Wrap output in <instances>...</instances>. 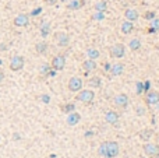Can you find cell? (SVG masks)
Masks as SVG:
<instances>
[{
	"instance_id": "obj_1",
	"label": "cell",
	"mask_w": 159,
	"mask_h": 158,
	"mask_svg": "<svg viewBox=\"0 0 159 158\" xmlns=\"http://www.w3.org/2000/svg\"><path fill=\"white\" fill-rule=\"evenodd\" d=\"M99 155L106 158H115L119 154V144L116 141H108V143H102L99 150H98Z\"/></svg>"
},
{
	"instance_id": "obj_2",
	"label": "cell",
	"mask_w": 159,
	"mask_h": 158,
	"mask_svg": "<svg viewBox=\"0 0 159 158\" xmlns=\"http://www.w3.org/2000/svg\"><path fill=\"white\" fill-rule=\"evenodd\" d=\"M95 98V92L92 90H83V91L78 92V95H77V101H81L84 104H89L92 102Z\"/></svg>"
},
{
	"instance_id": "obj_3",
	"label": "cell",
	"mask_w": 159,
	"mask_h": 158,
	"mask_svg": "<svg viewBox=\"0 0 159 158\" xmlns=\"http://www.w3.org/2000/svg\"><path fill=\"white\" fill-rule=\"evenodd\" d=\"M24 64H25V59L20 55L13 56L10 60V69L13 70V71H20V70L24 67Z\"/></svg>"
},
{
	"instance_id": "obj_4",
	"label": "cell",
	"mask_w": 159,
	"mask_h": 158,
	"mask_svg": "<svg viewBox=\"0 0 159 158\" xmlns=\"http://www.w3.org/2000/svg\"><path fill=\"white\" fill-rule=\"evenodd\" d=\"M144 153L148 155L149 158H159V146L158 144L147 143L144 144Z\"/></svg>"
},
{
	"instance_id": "obj_5",
	"label": "cell",
	"mask_w": 159,
	"mask_h": 158,
	"mask_svg": "<svg viewBox=\"0 0 159 158\" xmlns=\"http://www.w3.org/2000/svg\"><path fill=\"white\" fill-rule=\"evenodd\" d=\"M109 53H110V56L115 58V59H120V58H123L124 53H126V48H124L123 44H115L112 48H110Z\"/></svg>"
},
{
	"instance_id": "obj_6",
	"label": "cell",
	"mask_w": 159,
	"mask_h": 158,
	"mask_svg": "<svg viewBox=\"0 0 159 158\" xmlns=\"http://www.w3.org/2000/svg\"><path fill=\"white\" fill-rule=\"evenodd\" d=\"M69 90L71 92H78L83 90V80L80 77H71L69 81Z\"/></svg>"
},
{
	"instance_id": "obj_7",
	"label": "cell",
	"mask_w": 159,
	"mask_h": 158,
	"mask_svg": "<svg viewBox=\"0 0 159 158\" xmlns=\"http://www.w3.org/2000/svg\"><path fill=\"white\" fill-rule=\"evenodd\" d=\"M66 66V58L63 55H57L52 59V69L53 70H63Z\"/></svg>"
},
{
	"instance_id": "obj_8",
	"label": "cell",
	"mask_w": 159,
	"mask_h": 158,
	"mask_svg": "<svg viewBox=\"0 0 159 158\" xmlns=\"http://www.w3.org/2000/svg\"><path fill=\"white\" fill-rule=\"evenodd\" d=\"M13 22H14L15 27H27L29 24V15L24 14V13H22V14H18Z\"/></svg>"
},
{
	"instance_id": "obj_9",
	"label": "cell",
	"mask_w": 159,
	"mask_h": 158,
	"mask_svg": "<svg viewBox=\"0 0 159 158\" xmlns=\"http://www.w3.org/2000/svg\"><path fill=\"white\" fill-rule=\"evenodd\" d=\"M54 38H56V42H57L59 46H67L70 42L69 34H66V32H57L54 35Z\"/></svg>"
},
{
	"instance_id": "obj_10",
	"label": "cell",
	"mask_w": 159,
	"mask_h": 158,
	"mask_svg": "<svg viewBox=\"0 0 159 158\" xmlns=\"http://www.w3.org/2000/svg\"><path fill=\"white\" fill-rule=\"evenodd\" d=\"M113 102H115L116 107L126 108L127 105H128V97H127L126 94H119V95H116V97H115Z\"/></svg>"
},
{
	"instance_id": "obj_11",
	"label": "cell",
	"mask_w": 159,
	"mask_h": 158,
	"mask_svg": "<svg viewBox=\"0 0 159 158\" xmlns=\"http://www.w3.org/2000/svg\"><path fill=\"white\" fill-rule=\"evenodd\" d=\"M145 102L148 105H155L159 102V91H148L145 97Z\"/></svg>"
},
{
	"instance_id": "obj_12",
	"label": "cell",
	"mask_w": 159,
	"mask_h": 158,
	"mask_svg": "<svg viewBox=\"0 0 159 158\" xmlns=\"http://www.w3.org/2000/svg\"><path fill=\"white\" fill-rule=\"evenodd\" d=\"M105 119H106V122H108L109 125H116L117 120H119V114L115 112V110H109V112H106Z\"/></svg>"
},
{
	"instance_id": "obj_13",
	"label": "cell",
	"mask_w": 159,
	"mask_h": 158,
	"mask_svg": "<svg viewBox=\"0 0 159 158\" xmlns=\"http://www.w3.org/2000/svg\"><path fill=\"white\" fill-rule=\"evenodd\" d=\"M81 120V115L77 114V112H70V115L67 116V125L69 126H76L78 122Z\"/></svg>"
},
{
	"instance_id": "obj_14",
	"label": "cell",
	"mask_w": 159,
	"mask_h": 158,
	"mask_svg": "<svg viewBox=\"0 0 159 158\" xmlns=\"http://www.w3.org/2000/svg\"><path fill=\"white\" fill-rule=\"evenodd\" d=\"M124 17H126V20H128V21H137L138 17H140V14H138L137 10H134V8H127L126 11H124Z\"/></svg>"
},
{
	"instance_id": "obj_15",
	"label": "cell",
	"mask_w": 159,
	"mask_h": 158,
	"mask_svg": "<svg viewBox=\"0 0 159 158\" xmlns=\"http://www.w3.org/2000/svg\"><path fill=\"white\" fill-rule=\"evenodd\" d=\"M84 4H85V0H70V3L67 4V8L69 10H80L84 7Z\"/></svg>"
},
{
	"instance_id": "obj_16",
	"label": "cell",
	"mask_w": 159,
	"mask_h": 158,
	"mask_svg": "<svg viewBox=\"0 0 159 158\" xmlns=\"http://www.w3.org/2000/svg\"><path fill=\"white\" fill-rule=\"evenodd\" d=\"M110 74L112 76H120V74L124 71V64L123 63H117V64H113L112 67H110Z\"/></svg>"
},
{
	"instance_id": "obj_17",
	"label": "cell",
	"mask_w": 159,
	"mask_h": 158,
	"mask_svg": "<svg viewBox=\"0 0 159 158\" xmlns=\"http://www.w3.org/2000/svg\"><path fill=\"white\" fill-rule=\"evenodd\" d=\"M133 30H134V24H133V21H128V20H126V21L122 24V32L123 34H131L133 32Z\"/></svg>"
},
{
	"instance_id": "obj_18",
	"label": "cell",
	"mask_w": 159,
	"mask_h": 158,
	"mask_svg": "<svg viewBox=\"0 0 159 158\" xmlns=\"http://www.w3.org/2000/svg\"><path fill=\"white\" fill-rule=\"evenodd\" d=\"M83 69L85 70V71H91V70H95L96 69V62L92 59H88L85 60V62L83 63Z\"/></svg>"
},
{
	"instance_id": "obj_19",
	"label": "cell",
	"mask_w": 159,
	"mask_h": 158,
	"mask_svg": "<svg viewBox=\"0 0 159 158\" xmlns=\"http://www.w3.org/2000/svg\"><path fill=\"white\" fill-rule=\"evenodd\" d=\"M50 22H47V21H45L44 24H42V25H41V35H42V37L44 38H46L47 35H49V34H50Z\"/></svg>"
},
{
	"instance_id": "obj_20",
	"label": "cell",
	"mask_w": 159,
	"mask_h": 158,
	"mask_svg": "<svg viewBox=\"0 0 159 158\" xmlns=\"http://www.w3.org/2000/svg\"><path fill=\"white\" fill-rule=\"evenodd\" d=\"M152 134H154V132H152L151 129H144L142 132H140V139H141L142 141H148L152 137Z\"/></svg>"
},
{
	"instance_id": "obj_21",
	"label": "cell",
	"mask_w": 159,
	"mask_h": 158,
	"mask_svg": "<svg viewBox=\"0 0 159 158\" xmlns=\"http://www.w3.org/2000/svg\"><path fill=\"white\" fill-rule=\"evenodd\" d=\"M106 8H108V3L106 0H99L95 3V11H101V13H105Z\"/></svg>"
},
{
	"instance_id": "obj_22",
	"label": "cell",
	"mask_w": 159,
	"mask_h": 158,
	"mask_svg": "<svg viewBox=\"0 0 159 158\" xmlns=\"http://www.w3.org/2000/svg\"><path fill=\"white\" fill-rule=\"evenodd\" d=\"M128 48L131 51H138V49L141 48V41L137 39V38H134V39L130 41V44H128Z\"/></svg>"
},
{
	"instance_id": "obj_23",
	"label": "cell",
	"mask_w": 159,
	"mask_h": 158,
	"mask_svg": "<svg viewBox=\"0 0 159 158\" xmlns=\"http://www.w3.org/2000/svg\"><path fill=\"white\" fill-rule=\"evenodd\" d=\"M99 55H101V53H99V51H98V49L89 48V49L87 51V56L89 58V59H92V60L98 59V58H99Z\"/></svg>"
},
{
	"instance_id": "obj_24",
	"label": "cell",
	"mask_w": 159,
	"mask_h": 158,
	"mask_svg": "<svg viewBox=\"0 0 159 158\" xmlns=\"http://www.w3.org/2000/svg\"><path fill=\"white\" fill-rule=\"evenodd\" d=\"M35 51L38 52V53H45V52L47 51V44L46 42H38V44L35 45Z\"/></svg>"
},
{
	"instance_id": "obj_25",
	"label": "cell",
	"mask_w": 159,
	"mask_h": 158,
	"mask_svg": "<svg viewBox=\"0 0 159 158\" xmlns=\"http://www.w3.org/2000/svg\"><path fill=\"white\" fill-rule=\"evenodd\" d=\"M88 84H89V87H95V88H99L102 84V81L99 77H92L89 78V81H88Z\"/></svg>"
},
{
	"instance_id": "obj_26",
	"label": "cell",
	"mask_w": 159,
	"mask_h": 158,
	"mask_svg": "<svg viewBox=\"0 0 159 158\" xmlns=\"http://www.w3.org/2000/svg\"><path fill=\"white\" fill-rule=\"evenodd\" d=\"M74 109H76V105H74L73 102L66 104V105L62 107V112H64V114H70V112H73Z\"/></svg>"
},
{
	"instance_id": "obj_27",
	"label": "cell",
	"mask_w": 159,
	"mask_h": 158,
	"mask_svg": "<svg viewBox=\"0 0 159 158\" xmlns=\"http://www.w3.org/2000/svg\"><path fill=\"white\" fill-rule=\"evenodd\" d=\"M49 70H50V64H47V63H44V64H42V66L39 67V73H41V74H44V76H47Z\"/></svg>"
},
{
	"instance_id": "obj_28",
	"label": "cell",
	"mask_w": 159,
	"mask_h": 158,
	"mask_svg": "<svg viewBox=\"0 0 159 158\" xmlns=\"http://www.w3.org/2000/svg\"><path fill=\"white\" fill-rule=\"evenodd\" d=\"M155 11H147V13H145L144 14V18L145 20H148V21H151V20H154L155 18Z\"/></svg>"
},
{
	"instance_id": "obj_29",
	"label": "cell",
	"mask_w": 159,
	"mask_h": 158,
	"mask_svg": "<svg viewBox=\"0 0 159 158\" xmlns=\"http://www.w3.org/2000/svg\"><path fill=\"white\" fill-rule=\"evenodd\" d=\"M151 27L154 28L155 31H159V18H154V20H151Z\"/></svg>"
},
{
	"instance_id": "obj_30",
	"label": "cell",
	"mask_w": 159,
	"mask_h": 158,
	"mask_svg": "<svg viewBox=\"0 0 159 158\" xmlns=\"http://www.w3.org/2000/svg\"><path fill=\"white\" fill-rule=\"evenodd\" d=\"M41 101L45 104H49L50 102V97L47 95V94H44V95H41Z\"/></svg>"
},
{
	"instance_id": "obj_31",
	"label": "cell",
	"mask_w": 159,
	"mask_h": 158,
	"mask_svg": "<svg viewBox=\"0 0 159 158\" xmlns=\"http://www.w3.org/2000/svg\"><path fill=\"white\" fill-rule=\"evenodd\" d=\"M142 92H144V84L142 83H137V94L140 95Z\"/></svg>"
},
{
	"instance_id": "obj_32",
	"label": "cell",
	"mask_w": 159,
	"mask_h": 158,
	"mask_svg": "<svg viewBox=\"0 0 159 158\" xmlns=\"http://www.w3.org/2000/svg\"><path fill=\"white\" fill-rule=\"evenodd\" d=\"M102 18H103V13H101V11H95L94 20H102Z\"/></svg>"
},
{
	"instance_id": "obj_33",
	"label": "cell",
	"mask_w": 159,
	"mask_h": 158,
	"mask_svg": "<svg viewBox=\"0 0 159 158\" xmlns=\"http://www.w3.org/2000/svg\"><path fill=\"white\" fill-rule=\"evenodd\" d=\"M44 2L47 4V6H54V4L57 3L59 0H44Z\"/></svg>"
},
{
	"instance_id": "obj_34",
	"label": "cell",
	"mask_w": 159,
	"mask_h": 158,
	"mask_svg": "<svg viewBox=\"0 0 159 158\" xmlns=\"http://www.w3.org/2000/svg\"><path fill=\"white\" fill-rule=\"evenodd\" d=\"M41 11H42V8L38 7V8H35V10L31 13V15H38V14H41Z\"/></svg>"
},
{
	"instance_id": "obj_35",
	"label": "cell",
	"mask_w": 159,
	"mask_h": 158,
	"mask_svg": "<svg viewBox=\"0 0 159 158\" xmlns=\"http://www.w3.org/2000/svg\"><path fill=\"white\" fill-rule=\"evenodd\" d=\"M110 63H105V64H103V70H105V71H109V70H110Z\"/></svg>"
},
{
	"instance_id": "obj_36",
	"label": "cell",
	"mask_w": 159,
	"mask_h": 158,
	"mask_svg": "<svg viewBox=\"0 0 159 158\" xmlns=\"http://www.w3.org/2000/svg\"><path fill=\"white\" fill-rule=\"evenodd\" d=\"M144 91H147V92L149 91V81H145V84H144Z\"/></svg>"
},
{
	"instance_id": "obj_37",
	"label": "cell",
	"mask_w": 159,
	"mask_h": 158,
	"mask_svg": "<svg viewBox=\"0 0 159 158\" xmlns=\"http://www.w3.org/2000/svg\"><path fill=\"white\" fill-rule=\"evenodd\" d=\"M3 78H4V71L2 69H0V83L3 81Z\"/></svg>"
},
{
	"instance_id": "obj_38",
	"label": "cell",
	"mask_w": 159,
	"mask_h": 158,
	"mask_svg": "<svg viewBox=\"0 0 159 158\" xmlns=\"http://www.w3.org/2000/svg\"><path fill=\"white\" fill-rule=\"evenodd\" d=\"M137 114H138V115H144V110H142V108H138V109H137Z\"/></svg>"
},
{
	"instance_id": "obj_39",
	"label": "cell",
	"mask_w": 159,
	"mask_h": 158,
	"mask_svg": "<svg viewBox=\"0 0 159 158\" xmlns=\"http://www.w3.org/2000/svg\"><path fill=\"white\" fill-rule=\"evenodd\" d=\"M148 32H149V34H154V32H156V31L154 30V28H152V27H149V28H148Z\"/></svg>"
},
{
	"instance_id": "obj_40",
	"label": "cell",
	"mask_w": 159,
	"mask_h": 158,
	"mask_svg": "<svg viewBox=\"0 0 159 158\" xmlns=\"http://www.w3.org/2000/svg\"><path fill=\"white\" fill-rule=\"evenodd\" d=\"M62 2H67V0H62Z\"/></svg>"
}]
</instances>
